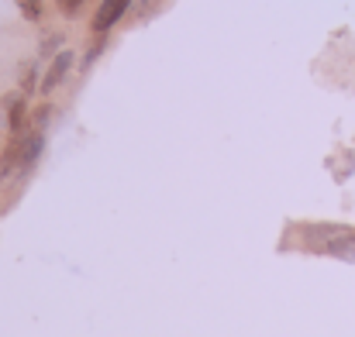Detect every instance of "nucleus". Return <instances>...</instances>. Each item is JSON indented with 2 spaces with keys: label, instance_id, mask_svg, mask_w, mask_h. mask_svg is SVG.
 <instances>
[{
  "label": "nucleus",
  "instance_id": "6e6552de",
  "mask_svg": "<svg viewBox=\"0 0 355 337\" xmlns=\"http://www.w3.org/2000/svg\"><path fill=\"white\" fill-rule=\"evenodd\" d=\"M55 45H62V38H59V35H49L45 45H42V52H55Z\"/></svg>",
  "mask_w": 355,
  "mask_h": 337
},
{
  "label": "nucleus",
  "instance_id": "423d86ee",
  "mask_svg": "<svg viewBox=\"0 0 355 337\" xmlns=\"http://www.w3.org/2000/svg\"><path fill=\"white\" fill-rule=\"evenodd\" d=\"M21 14H24L28 21H38V14H42V3H38V0H21Z\"/></svg>",
  "mask_w": 355,
  "mask_h": 337
},
{
  "label": "nucleus",
  "instance_id": "7ed1b4c3",
  "mask_svg": "<svg viewBox=\"0 0 355 337\" xmlns=\"http://www.w3.org/2000/svg\"><path fill=\"white\" fill-rule=\"evenodd\" d=\"M128 3H131V0H104V3H101V10H97V17H94V28H97V31L114 28L121 17H124Z\"/></svg>",
  "mask_w": 355,
  "mask_h": 337
},
{
  "label": "nucleus",
  "instance_id": "f03ea898",
  "mask_svg": "<svg viewBox=\"0 0 355 337\" xmlns=\"http://www.w3.org/2000/svg\"><path fill=\"white\" fill-rule=\"evenodd\" d=\"M69 66H73V52H59L55 59H52V66H49V76L42 80V93H52L62 80H66V73H69Z\"/></svg>",
  "mask_w": 355,
  "mask_h": 337
},
{
  "label": "nucleus",
  "instance_id": "1a4fd4ad",
  "mask_svg": "<svg viewBox=\"0 0 355 337\" xmlns=\"http://www.w3.org/2000/svg\"><path fill=\"white\" fill-rule=\"evenodd\" d=\"M21 86H24V90H35V69H24V76H21Z\"/></svg>",
  "mask_w": 355,
  "mask_h": 337
},
{
  "label": "nucleus",
  "instance_id": "20e7f679",
  "mask_svg": "<svg viewBox=\"0 0 355 337\" xmlns=\"http://www.w3.org/2000/svg\"><path fill=\"white\" fill-rule=\"evenodd\" d=\"M42 148H45V138H42V131L21 134V172H24V169H31V165L38 162Z\"/></svg>",
  "mask_w": 355,
  "mask_h": 337
},
{
  "label": "nucleus",
  "instance_id": "f257e3e1",
  "mask_svg": "<svg viewBox=\"0 0 355 337\" xmlns=\"http://www.w3.org/2000/svg\"><path fill=\"white\" fill-rule=\"evenodd\" d=\"M304 237L314 251H324V255H335V258H355V227H307Z\"/></svg>",
  "mask_w": 355,
  "mask_h": 337
},
{
  "label": "nucleus",
  "instance_id": "39448f33",
  "mask_svg": "<svg viewBox=\"0 0 355 337\" xmlns=\"http://www.w3.org/2000/svg\"><path fill=\"white\" fill-rule=\"evenodd\" d=\"M24 100L21 97H7V127H10V134H21V127H24Z\"/></svg>",
  "mask_w": 355,
  "mask_h": 337
},
{
  "label": "nucleus",
  "instance_id": "0eeeda50",
  "mask_svg": "<svg viewBox=\"0 0 355 337\" xmlns=\"http://www.w3.org/2000/svg\"><path fill=\"white\" fill-rule=\"evenodd\" d=\"M83 7V0H59V10H66V14H76Z\"/></svg>",
  "mask_w": 355,
  "mask_h": 337
}]
</instances>
